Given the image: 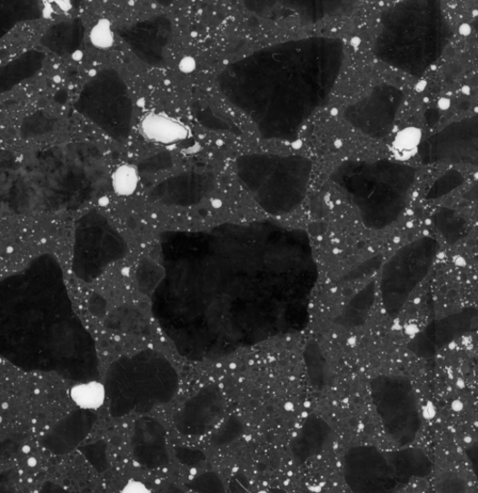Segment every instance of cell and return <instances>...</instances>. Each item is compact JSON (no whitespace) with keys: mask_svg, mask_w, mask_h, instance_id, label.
Segmentation results:
<instances>
[{"mask_svg":"<svg viewBox=\"0 0 478 493\" xmlns=\"http://www.w3.org/2000/svg\"><path fill=\"white\" fill-rule=\"evenodd\" d=\"M121 493H152L145 484L142 482L131 480L127 483Z\"/></svg>","mask_w":478,"mask_h":493,"instance_id":"cell-25","label":"cell"},{"mask_svg":"<svg viewBox=\"0 0 478 493\" xmlns=\"http://www.w3.org/2000/svg\"><path fill=\"white\" fill-rule=\"evenodd\" d=\"M45 59L44 53L32 50L0 66V94L9 92L36 75L43 68Z\"/></svg>","mask_w":478,"mask_h":493,"instance_id":"cell-15","label":"cell"},{"mask_svg":"<svg viewBox=\"0 0 478 493\" xmlns=\"http://www.w3.org/2000/svg\"><path fill=\"white\" fill-rule=\"evenodd\" d=\"M461 219L455 218L453 212H444L438 215V226L444 236H447L448 240L453 237V242H456L458 237H461L462 232L464 231V222H460Z\"/></svg>","mask_w":478,"mask_h":493,"instance_id":"cell-22","label":"cell"},{"mask_svg":"<svg viewBox=\"0 0 478 493\" xmlns=\"http://www.w3.org/2000/svg\"><path fill=\"white\" fill-rule=\"evenodd\" d=\"M28 465L30 467H35L37 465V460L35 458H31L28 459Z\"/></svg>","mask_w":478,"mask_h":493,"instance_id":"cell-26","label":"cell"},{"mask_svg":"<svg viewBox=\"0 0 478 493\" xmlns=\"http://www.w3.org/2000/svg\"><path fill=\"white\" fill-rule=\"evenodd\" d=\"M152 311L178 353L214 360L305 325L317 269L309 237L271 222L162 238Z\"/></svg>","mask_w":478,"mask_h":493,"instance_id":"cell-1","label":"cell"},{"mask_svg":"<svg viewBox=\"0 0 478 493\" xmlns=\"http://www.w3.org/2000/svg\"><path fill=\"white\" fill-rule=\"evenodd\" d=\"M213 187L212 174L186 173L157 184L152 196L164 203L190 205L200 202Z\"/></svg>","mask_w":478,"mask_h":493,"instance_id":"cell-13","label":"cell"},{"mask_svg":"<svg viewBox=\"0 0 478 493\" xmlns=\"http://www.w3.org/2000/svg\"><path fill=\"white\" fill-rule=\"evenodd\" d=\"M344 59L340 38L310 37L265 47L217 77L222 94L266 140L296 141L336 86Z\"/></svg>","mask_w":478,"mask_h":493,"instance_id":"cell-2","label":"cell"},{"mask_svg":"<svg viewBox=\"0 0 478 493\" xmlns=\"http://www.w3.org/2000/svg\"><path fill=\"white\" fill-rule=\"evenodd\" d=\"M314 164L301 155L253 153L239 156L235 173L253 199L267 213L288 214L304 202Z\"/></svg>","mask_w":478,"mask_h":493,"instance_id":"cell-6","label":"cell"},{"mask_svg":"<svg viewBox=\"0 0 478 493\" xmlns=\"http://www.w3.org/2000/svg\"><path fill=\"white\" fill-rule=\"evenodd\" d=\"M172 34V25L165 17H154L124 30L122 36L136 55L146 63L158 65Z\"/></svg>","mask_w":478,"mask_h":493,"instance_id":"cell-12","label":"cell"},{"mask_svg":"<svg viewBox=\"0 0 478 493\" xmlns=\"http://www.w3.org/2000/svg\"><path fill=\"white\" fill-rule=\"evenodd\" d=\"M417 176L413 166L379 159L344 162L330 181L355 206L365 227L381 230L401 217Z\"/></svg>","mask_w":478,"mask_h":493,"instance_id":"cell-5","label":"cell"},{"mask_svg":"<svg viewBox=\"0 0 478 493\" xmlns=\"http://www.w3.org/2000/svg\"><path fill=\"white\" fill-rule=\"evenodd\" d=\"M420 142L421 132L416 129H408L396 137L394 146L398 152L409 153L419 147Z\"/></svg>","mask_w":478,"mask_h":493,"instance_id":"cell-23","label":"cell"},{"mask_svg":"<svg viewBox=\"0 0 478 493\" xmlns=\"http://www.w3.org/2000/svg\"><path fill=\"white\" fill-rule=\"evenodd\" d=\"M75 107L109 137L124 142L132 127L133 103L121 75L114 69L95 74L84 86Z\"/></svg>","mask_w":478,"mask_h":493,"instance_id":"cell-7","label":"cell"},{"mask_svg":"<svg viewBox=\"0 0 478 493\" xmlns=\"http://www.w3.org/2000/svg\"><path fill=\"white\" fill-rule=\"evenodd\" d=\"M425 164L476 163L477 118H467L453 123L440 133L429 137L420 147Z\"/></svg>","mask_w":478,"mask_h":493,"instance_id":"cell-11","label":"cell"},{"mask_svg":"<svg viewBox=\"0 0 478 493\" xmlns=\"http://www.w3.org/2000/svg\"><path fill=\"white\" fill-rule=\"evenodd\" d=\"M451 38L440 3L403 2L382 14L373 53L395 70L422 76L439 60Z\"/></svg>","mask_w":478,"mask_h":493,"instance_id":"cell-4","label":"cell"},{"mask_svg":"<svg viewBox=\"0 0 478 493\" xmlns=\"http://www.w3.org/2000/svg\"><path fill=\"white\" fill-rule=\"evenodd\" d=\"M45 14L43 3L34 0L0 2V41L17 25L41 19Z\"/></svg>","mask_w":478,"mask_h":493,"instance_id":"cell-17","label":"cell"},{"mask_svg":"<svg viewBox=\"0 0 478 493\" xmlns=\"http://www.w3.org/2000/svg\"><path fill=\"white\" fill-rule=\"evenodd\" d=\"M113 182L119 195L129 196L136 189L138 183L137 172L132 166H122L115 172Z\"/></svg>","mask_w":478,"mask_h":493,"instance_id":"cell-21","label":"cell"},{"mask_svg":"<svg viewBox=\"0 0 478 493\" xmlns=\"http://www.w3.org/2000/svg\"><path fill=\"white\" fill-rule=\"evenodd\" d=\"M474 320L475 312L469 310L430 325L413 341V352L422 356L435 354L439 349L463 335Z\"/></svg>","mask_w":478,"mask_h":493,"instance_id":"cell-14","label":"cell"},{"mask_svg":"<svg viewBox=\"0 0 478 493\" xmlns=\"http://www.w3.org/2000/svg\"><path fill=\"white\" fill-rule=\"evenodd\" d=\"M141 127L143 134L159 144H177L188 137L183 123L165 115L150 114L143 119Z\"/></svg>","mask_w":478,"mask_h":493,"instance_id":"cell-18","label":"cell"},{"mask_svg":"<svg viewBox=\"0 0 478 493\" xmlns=\"http://www.w3.org/2000/svg\"><path fill=\"white\" fill-rule=\"evenodd\" d=\"M374 296L375 284L372 283L350 301L339 318V324L348 328L362 325L373 307Z\"/></svg>","mask_w":478,"mask_h":493,"instance_id":"cell-19","label":"cell"},{"mask_svg":"<svg viewBox=\"0 0 478 493\" xmlns=\"http://www.w3.org/2000/svg\"><path fill=\"white\" fill-rule=\"evenodd\" d=\"M438 243L423 237L398 250L382 271L380 291L382 303L390 316H395L432 269Z\"/></svg>","mask_w":478,"mask_h":493,"instance_id":"cell-8","label":"cell"},{"mask_svg":"<svg viewBox=\"0 0 478 493\" xmlns=\"http://www.w3.org/2000/svg\"><path fill=\"white\" fill-rule=\"evenodd\" d=\"M73 401L83 409H98L105 399V389L98 381H89L74 387L71 390Z\"/></svg>","mask_w":478,"mask_h":493,"instance_id":"cell-20","label":"cell"},{"mask_svg":"<svg viewBox=\"0 0 478 493\" xmlns=\"http://www.w3.org/2000/svg\"><path fill=\"white\" fill-rule=\"evenodd\" d=\"M105 181V157L91 143L26 153L0 149V212L75 208L97 193Z\"/></svg>","mask_w":478,"mask_h":493,"instance_id":"cell-3","label":"cell"},{"mask_svg":"<svg viewBox=\"0 0 478 493\" xmlns=\"http://www.w3.org/2000/svg\"><path fill=\"white\" fill-rule=\"evenodd\" d=\"M177 383V375L171 364L163 356L151 351L118 360L109 373V384L119 385L124 394L131 396L130 399L136 401L140 399L139 403H152L159 393L163 396L167 392L173 394Z\"/></svg>","mask_w":478,"mask_h":493,"instance_id":"cell-9","label":"cell"},{"mask_svg":"<svg viewBox=\"0 0 478 493\" xmlns=\"http://www.w3.org/2000/svg\"><path fill=\"white\" fill-rule=\"evenodd\" d=\"M447 181L448 182H443V179L439 180L432 190L429 191L428 198H439L451 192L452 190L459 186L462 182V177L458 173H455L453 177L448 176Z\"/></svg>","mask_w":478,"mask_h":493,"instance_id":"cell-24","label":"cell"},{"mask_svg":"<svg viewBox=\"0 0 478 493\" xmlns=\"http://www.w3.org/2000/svg\"><path fill=\"white\" fill-rule=\"evenodd\" d=\"M404 100L405 94L400 88L391 84L377 85L363 98L347 106L344 118L364 136L382 140L392 132Z\"/></svg>","mask_w":478,"mask_h":493,"instance_id":"cell-10","label":"cell"},{"mask_svg":"<svg viewBox=\"0 0 478 493\" xmlns=\"http://www.w3.org/2000/svg\"><path fill=\"white\" fill-rule=\"evenodd\" d=\"M84 37L83 22L75 19L55 24L45 30L41 44L50 52L60 56H66L79 49Z\"/></svg>","mask_w":478,"mask_h":493,"instance_id":"cell-16","label":"cell"}]
</instances>
